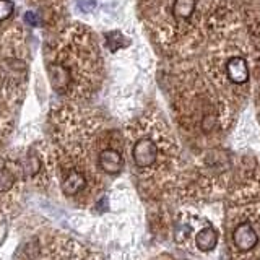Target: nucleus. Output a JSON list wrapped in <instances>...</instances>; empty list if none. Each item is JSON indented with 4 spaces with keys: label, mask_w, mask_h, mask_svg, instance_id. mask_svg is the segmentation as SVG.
<instances>
[{
    "label": "nucleus",
    "mask_w": 260,
    "mask_h": 260,
    "mask_svg": "<svg viewBox=\"0 0 260 260\" xmlns=\"http://www.w3.org/2000/svg\"><path fill=\"white\" fill-rule=\"evenodd\" d=\"M132 156L138 168H150L158 158V146L151 138H140L134 145Z\"/></svg>",
    "instance_id": "nucleus-1"
},
{
    "label": "nucleus",
    "mask_w": 260,
    "mask_h": 260,
    "mask_svg": "<svg viewBox=\"0 0 260 260\" xmlns=\"http://www.w3.org/2000/svg\"><path fill=\"white\" fill-rule=\"evenodd\" d=\"M233 241H234V246L238 249L250 250L252 247H255L258 236L249 221H244L236 226V230L233 231Z\"/></svg>",
    "instance_id": "nucleus-2"
},
{
    "label": "nucleus",
    "mask_w": 260,
    "mask_h": 260,
    "mask_svg": "<svg viewBox=\"0 0 260 260\" xmlns=\"http://www.w3.org/2000/svg\"><path fill=\"white\" fill-rule=\"evenodd\" d=\"M98 162H100V168L106 174H119L122 168H124V158H122V154L114 148L103 150L100 153Z\"/></svg>",
    "instance_id": "nucleus-3"
},
{
    "label": "nucleus",
    "mask_w": 260,
    "mask_h": 260,
    "mask_svg": "<svg viewBox=\"0 0 260 260\" xmlns=\"http://www.w3.org/2000/svg\"><path fill=\"white\" fill-rule=\"evenodd\" d=\"M226 70H228V75H230V80L236 85H242L249 80L247 62L241 59V57H233V59L228 62Z\"/></svg>",
    "instance_id": "nucleus-4"
},
{
    "label": "nucleus",
    "mask_w": 260,
    "mask_h": 260,
    "mask_svg": "<svg viewBox=\"0 0 260 260\" xmlns=\"http://www.w3.org/2000/svg\"><path fill=\"white\" fill-rule=\"evenodd\" d=\"M85 185H86L85 176L81 174L80 171L72 169V171H69V174L65 176L63 182H62V192L65 195H69V197H73V195H77L83 190Z\"/></svg>",
    "instance_id": "nucleus-5"
},
{
    "label": "nucleus",
    "mask_w": 260,
    "mask_h": 260,
    "mask_svg": "<svg viewBox=\"0 0 260 260\" xmlns=\"http://www.w3.org/2000/svg\"><path fill=\"white\" fill-rule=\"evenodd\" d=\"M218 244V231L213 226H207L195 236V246L202 252H210L216 247Z\"/></svg>",
    "instance_id": "nucleus-6"
},
{
    "label": "nucleus",
    "mask_w": 260,
    "mask_h": 260,
    "mask_svg": "<svg viewBox=\"0 0 260 260\" xmlns=\"http://www.w3.org/2000/svg\"><path fill=\"white\" fill-rule=\"evenodd\" d=\"M195 5H197V0H176L174 2V15L181 20L190 18Z\"/></svg>",
    "instance_id": "nucleus-7"
},
{
    "label": "nucleus",
    "mask_w": 260,
    "mask_h": 260,
    "mask_svg": "<svg viewBox=\"0 0 260 260\" xmlns=\"http://www.w3.org/2000/svg\"><path fill=\"white\" fill-rule=\"evenodd\" d=\"M51 81L54 88L57 89H62L63 86H67L69 83V72L62 65H54L52 70H51Z\"/></svg>",
    "instance_id": "nucleus-8"
},
{
    "label": "nucleus",
    "mask_w": 260,
    "mask_h": 260,
    "mask_svg": "<svg viewBox=\"0 0 260 260\" xmlns=\"http://www.w3.org/2000/svg\"><path fill=\"white\" fill-rule=\"evenodd\" d=\"M15 184V176L12 174L10 169L0 168V193L8 192Z\"/></svg>",
    "instance_id": "nucleus-9"
},
{
    "label": "nucleus",
    "mask_w": 260,
    "mask_h": 260,
    "mask_svg": "<svg viewBox=\"0 0 260 260\" xmlns=\"http://www.w3.org/2000/svg\"><path fill=\"white\" fill-rule=\"evenodd\" d=\"M15 12V4L12 0H0V23L7 21Z\"/></svg>",
    "instance_id": "nucleus-10"
},
{
    "label": "nucleus",
    "mask_w": 260,
    "mask_h": 260,
    "mask_svg": "<svg viewBox=\"0 0 260 260\" xmlns=\"http://www.w3.org/2000/svg\"><path fill=\"white\" fill-rule=\"evenodd\" d=\"M106 41H108V44H109V47L112 49V51H116V49H119V47H122V44L124 43H128V41H125L124 39V36L120 35V32H109L108 36H106Z\"/></svg>",
    "instance_id": "nucleus-11"
},
{
    "label": "nucleus",
    "mask_w": 260,
    "mask_h": 260,
    "mask_svg": "<svg viewBox=\"0 0 260 260\" xmlns=\"http://www.w3.org/2000/svg\"><path fill=\"white\" fill-rule=\"evenodd\" d=\"M24 169H26V174L28 176L38 174V171L41 169V161H39V158L35 156V154H29L28 159H26V165H24Z\"/></svg>",
    "instance_id": "nucleus-12"
},
{
    "label": "nucleus",
    "mask_w": 260,
    "mask_h": 260,
    "mask_svg": "<svg viewBox=\"0 0 260 260\" xmlns=\"http://www.w3.org/2000/svg\"><path fill=\"white\" fill-rule=\"evenodd\" d=\"M78 7L83 12H91L96 7V0H78Z\"/></svg>",
    "instance_id": "nucleus-13"
},
{
    "label": "nucleus",
    "mask_w": 260,
    "mask_h": 260,
    "mask_svg": "<svg viewBox=\"0 0 260 260\" xmlns=\"http://www.w3.org/2000/svg\"><path fill=\"white\" fill-rule=\"evenodd\" d=\"M24 20H26V23H29V24H38V16L35 12H28L24 15Z\"/></svg>",
    "instance_id": "nucleus-14"
}]
</instances>
